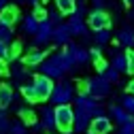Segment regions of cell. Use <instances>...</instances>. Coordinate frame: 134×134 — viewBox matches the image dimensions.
Here are the masks:
<instances>
[{
  "mask_svg": "<svg viewBox=\"0 0 134 134\" xmlns=\"http://www.w3.org/2000/svg\"><path fill=\"white\" fill-rule=\"evenodd\" d=\"M75 96H77L75 94V85L70 81L62 79L60 83L53 85V92H51V96H49V100H51L53 107H58V104H70L75 100Z\"/></svg>",
  "mask_w": 134,
  "mask_h": 134,
  "instance_id": "cell-1",
  "label": "cell"
},
{
  "mask_svg": "<svg viewBox=\"0 0 134 134\" xmlns=\"http://www.w3.org/2000/svg\"><path fill=\"white\" fill-rule=\"evenodd\" d=\"M75 124V109L70 104H58L55 107V128L60 132H70Z\"/></svg>",
  "mask_w": 134,
  "mask_h": 134,
  "instance_id": "cell-2",
  "label": "cell"
},
{
  "mask_svg": "<svg viewBox=\"0 0 134 134\" xmlns=\"http://www.w3.org/2000/svg\"><path fill=\"white\" fill-rule=\"evenodd\" d=\"M111 85L113 83H109L102 75L100 77H90V79H85V90L94 96V98H107L109 94H111Z\"/></svg>",
  "mask_w": 134,
  "mask_h": 134,
  "instance_id": "cell-3",
  "label": "cell"
},
{
  "mask_svg": "<svg viewBox=\"0 0 134 134\" xmlns=\"http://www.w3.org/2000/svg\"><path fill=\"white\" fill-rule=\"evenodd\" d=\"M38 70L47 77H51V79H62L66 75V70L62 68V64H60V55H51V58H45L41 64H38Z\"/></svg>",
  "mask_w": 134,
  "mask_h": 134,
  "instance_id": "cell-4",
  "label": "cell"
},
{
  "mask_svg": "<svg viewBox=\"0 0 134 134\" xmlns=\"http://www.w3.org/2000/svg\"><path fill=\"white\" fill-rule=\"evenodd\" d=\"M87 26L90 30H102V28H111V15L107 13V9H94L87 15Z\"/></svg>",
  "mask_w": 134,
  "mask_h": 134,
  "instance_id": "cell-5",
  "label": "cell"
},
{
  "mask_svg": "<svg viewBox=\"0 0 134 134\" xmlns=\"http://www.w3.org/2000/svg\"><path fill=\"white\" fill-rule=\"evenodd\" d=\"M32 83H34V87L38 92V98L41 100H49V96H51V92H53V85H55L53 79L43 75V72H38L34 79H32Z\"/></svg>",
  "mask_w": 134,
  "mask_h": 134,
  "instance_id": "cell-6",
  "label": "cell"
},
{
  "mask_svg": "<svg viewBox=\"0 0 134 134\" xmlns=\"http://www.w3.org/2000/svg\"><path fill=\"white\" fill-rule=\"evenodd\" d=\"M51 38H53V24L49 21V19H43V21L38 24L36 34H34V45H36V47H43V45H47Z\"/></svg>",
  "mask_w": 134,
  "mask_h": 134,
  "instance_id": "cell-7",
  "label": "cell"
},
{
  "mask_svg": "<svg viewBox=\"0 0 134 134\" xmlns=\"http://www.w3.org/2000/svg\"><path fill=\"white\" fill-rule=\"evenodd\" d=\"M90 124H92L90 111L77 107V109H75V124H72V130H75V132H85V130L90 128Z\"/></svg>",
  "mask_w": 134,
  "mask_h": 134,
  "instance_id": "cell-8",
  "label": "cell"
},
{
  "mask_svg": "<svg viewBox=\"0 0 134 134\" xmlns=\"http://www.w3.org/2000/svg\"><path fill=\"white\" fill-rule=\"evenodd\" d=\"M68 26H70V32H72V36H83V38H90L87 34V24L83 21V17H79V15H70V19H68Z\"/></svg>",
  "mask_w": 134,
  "mask_h": 134,
  "instance_id": "cell-9",
  "label": "cell"
},
{
  "mask_svg": "<svg viewBox=\"0 0 134 134\" xmlns=\"http://www.w3.org/2000/svg\"><path fill=\"white\" fill-rule=\"evenodd\" d=\"M70 36H72V32H70V26L68 24H58L53 26V43L55 45H68L70 43Z\"/></svg>",
  "mask_w": 134,
  "mask_h": 134,
  "instance_id": "cell-10",
  "label": "cell"
},
{
  "mask_svg": "<svg viewBox=\"0 0 134 134\" xmlns=\"http://www.w3.org/2000/svg\"><path fill=\"white\" fill-rule=\"evenodd\" d=\"M111 128H113V121L109 119L104 113H102V115H98V117H94L92 124H90V130L96 132V134H109Z\"/></svg>",
  "mask_w": 134,
  "mask_h": 134,
  "instance_id": "cell-11",
  "label": "cell"
},
{
  "mask_svg": "<svg viewBox=\"0 0 134 134\" xmlns=\"http://www.w3.org/2000/svg\"><path fill=\"white\" fill-rule=\"evenodd\" d=\"M17 19H19V9L15 7V4H7L4 9H0V21L13 26Z\"/></svg>",
  "mask_w": 134,
  "mask_h": 134,
  "instance_id": "cell-12",
  "label": "cell"
},
{
  "mask_svg": "<svg viewBox=\"0 0 134 134\" xmlns=\"http://www.w3.org/2000/svg\"><path fill=\"white\" fill-rule=\"evenodd\" d=\"M41 124L45 130H55V107H45L41 111Z\"/></svg>",
  "mask_w": 134,
  "mask_h": 134,
  "instance_id": "cell-13",
  "label": "cell"
},
{
  "mask_svg": "<svg viewBox=\"0 0 134 134\" xmlns=\"http://www.w3.org/2000/svg\"><path fill=\"white\" fill-rule=\"evenodd\" d=\"M117 43L124 45L126 49L128 47H134V30L130 26H124L119 32H117Z\"/></svg>",
  "mask_w": 134,
  "mask_h": 134,
  "instance_id": "cell-14",
  "label": "cell"
},
{
  "mask_svg": "<svg viewBox=\"0 0 134 134\" xmlns=\"http://www.w3.org/2000/svg\"><path fill=\"white\" fill-rule=\"evenodd\" d=\"M58 55H60V64H62V68H64L66 72H72V70L77 68V60H75L72 51H68V49H64V51H60Z\"/></svg>",
  "mask_w": 134,
  "mask_h": 134,
  "instance_id": "cell-15",
  "label": "cell"
},
{
  "mask_svg": "<svg viewBox=\"0 0 134 134\" xmlns=\"http://www.w3.org/2000/svg\"><path fill=\"white\" fill-rule=\"evenodd\" d=\"M111 115H113V119L119 124V126H121V124H126V121H130L132 117H134V115H132L130 111H126L121 104H113V107H111Z\"/></svg>",
  "mask_w": 134,
  "mask_h": 134,
  "instance_id": "cell-16",
  "label": "cell"
},
{
  "mask_svg": "<svg viewBox=\"0 0 134 134\" xmlns=\"http://www.w3.org/2000/svg\"><path fill=\"white\" fill-rule=\"evenodd\" d=\"M45 58H47V51H43V49H32V51H28V55L24 58V64L26 66H38Z\"/></svg>",
  "mask_w": 134,
  "mask_h": 134,
  "instance_id": "cell-17",
  "label": "cell"
},
{
  "mask_svg": "<svg viewBox=\"0 0 134 134\" xmlns=\"http://www.w3.org/2000/svg\"><path fill=\"white\" fill-rule=\"evenodd\" d=\"M38 19L34 17V15H26V17H24V24H21V30H24V34H30V36H34L36 34V30H38Z\"/></svg>",
  "mask_w": 134,
  "mask_h": 134,
  "instance_id": "cell-18",
  "label": "cell"
},
{
  "mask_svg": "<svg viewBox=\"0 0 134 134\" xmlns=\"http://www.w3.org/2000/svg\"><path fill=\"white\" fill-rule=\"evenodd\" d=\"M13 102V90L7 83H0V109H7Z\"/></svg>",
  "mask_w": 134,
  "mask_h": 134,
  "instance_id": "cell-19",
  "label": "cell"
},
{
  "mask_svg": "<svg viewBox=\"0 0 134 134\" xmlns=\"http://www.w3.org/2000/svg\"><path fill=\"white\" fill-rule=\"evenodd\" d=\"M21 96L28 100V102H41V98H38V92L34 87V83H24L21 85Z\"/></svg>",
  "mask_w": 134,
  "mask_h": 134,
  "instance_id": "cell-20",
  "label": "cell"
},
{
  "mask_svg": "<svg viewBox=\"0 0 134 134\" xmlns=\"http://www.w3.org/2000/svg\"><path fill=\"white\" fill-rule=\"evenodd\" d=\"M55 7L64 13V15H72L77 9V0H55Z\"/></svg>",
  "mask_w": 134,
  "mask_h": 134,
  "instance_id": "cell-21",
  "label": "cell"
},
{
  "mask_svg": "<svg viewBox=\"0 0 134 134\" xmlns=\"http://www.w3.org/2000/svg\"><path fill=\"white\" fill-rule=\"evenodd\" d=\"M113 66H115L119 72H126V75H128V55H126V53H115Z\"/></svg>",
  "mask_w": 134,
  "mask_h": 134,
  "instance_id": "cell-22",
  "label": "cell"
},
{
  "mask_svg": "<svg viewBox=\"0 0 134 134\" xmlns=\"http://www.w3.org/2000/svg\"><path fill=\"white\" fill-rule=\"evenodd\" d=\"M96 45H107L111 41V28H102V30H96V36H94Z\"/></svg>",
  "mask_w": 134,
  "mask_h": 134,
  "instance_id": "cell-23",
  "label": "cell"
},
{
  "mask_svg": "<svg viewBox=\"0 0 134 134\" xmlns=\"http://www.w3.org/2000/svg\"><path fill=\"white\" fill-rule=\"evenodd\" d=\"M0 41H4V43H11L13 41V26L0 21Z\"/></svg>",
  "mask_w": 134,
  "mask_h": 134,
  "instance_id": "cell-24",
  "label": "cell"
},
{
  "mask_svg": "<svg viewBox=\"0 0 134 134\" xmlns=\"http://www.w3.org/2000/svg\"><path fill=\"white\" fill-rule=\"evenodd\" d=\"M62 17H64V13L58 9V7H53V9H49L47 11V19L51 21L53 26H58V24H62Z\"/></svg>",
  "mask_w": 134,
  "mask_h": 134,
  "instance_id": "cell-25",
  "label": "cell"
},
{
  "mask_svg": "<svg viewBox=\"0 0 134 134\" xmlns=\"http://www.w3.org/2000/svg\"><path fill=\"white\" fill-rule=\"evenodd\" d=\"M100 75H102V77H104V79H107L109 83H117V81H119V70H117L113 64L109 66V68H107L104 72H100Z\"/></svg>",
  "mask_w": 134,
  "mask_h": 134,
  "instance_id": "cell-26",
  "label": "cell"
},
{
  "mask_svg": "<svg viewBox=\"0 0 134 134\" xmlns=\"http://www.w3.org/2000/svg\"><path fill=\"white\" fill-rule=\"evenodd\" d=\"M0 62H11V47L4 41H0Z\"/></svg>",
  "mask_w": 134,
  "mask_h": 134,
  "instance_id": "cell-27",
  "label": "cell"
},
{
  "mask_svg": "<svg viewBox=\"0 0 134 134\" xmlns=\"http://www.w3.org/2000/svg\"><path fill=\"white\" fill-rule=\"evenodd\" d=\"M121 107L134 115V96H132V94H128V92H126V96L121 98Z\"/></svg>",
  "mask_w": 134,
  "mask_h": 134,
  "instance_id": "cell-28",
  "label": "cell"
},
{
  "mask_svg": "<svg viewBox=\"0 0 134 134\" xmlns=\"http://www.w3.org/2000/svg\"><path fill=\"white\" fill-rule=\"evenodd\" d=\"M26 75H28V66L26 64H15L13 66V77L15 79H24Z\"/></svg>",
  "mask_w": 134,
  "mask_h": 134,
  "instance_id": "cell-29",
  "label": "cell"
},
{
  "mask_svg": "<svg viewBox=\"0 0 134 134\" xmlns=\"http://www.w3.org/2000/svg\"><path fill=\"white\" fill-rule=\"evenodd\" d=\"M0 132H11V124H9V119H7L4 109H0Z\"/></svg>",
  "mask_w": 134,
  "mask_h": 134,
  "instance_id": "cell-30",
  "label": "cell"
},
{
  "mask_svg": "<svg viewBox=\"0 0 134 134\" xmlns=\"http://www.w3.org/2000/svg\"><path fill=\"white\" fill-rule=\"evenodd\" d=\"M126 55H128V75L134 77V49H126Z\"/></svg>",
  "mask_w": 134,
  "mask_h": 134,
  "instance_id": "cell-31",
  "label": "cell"
},
{
  "mask_svg": "<svg viewBox=\"0 0 134 134\" xmlns=\"http://www.w3.org/2000/svg\"><path fill=\"white\" fill-rule=\"evenodd\" d=\"M17 113L21 115V119H24L26 124H34V113H32L30 109H19Z\"/></svg>",
  "mask_w": 134,
  "mask_h": 134,
  "instance_id": "cell-32",
  "label": "cell"
},
{
  "mask_svg": "<svg viewBox=\"0 0 134 134\" xmlns=\"http://www.w3.org/2000/svg\"><path fill=\"white\" fill-rule=\"evenodd\" d=\"M119 134H134V117L130 121H126V124L119 126Z\"/></svg>",
  "mask_w": 134,
  "mask_h": 134,
  "instance_id": "cell-33",
  "label": "cell"
},
{
  "mask_svg": "<svg viewBox=\"0 0 134 134\" xmlns=\"http://www.w3.org/2000/svg\"><path fill=\"white\" fill-rule=\"evenodd\" d=\"M32 15H34L38 21H43V19H47V9H43L41 4H36V7H34V11H32Z\"/></svg>",
  "mask_w": 134,
  "mask_h": 134,
  "instance_id": "cell-34",
  "label": "cell"
},
{
  "mask_svg": "<svg viewBox=\"0 0 134 134\" xmlns=\"http://www.w3.org/2000/svg\"><path fill=\"white\" fill-rule=\"evenodd\" d=\"M11 134H28V130L21 121H17V124H11Z\"/></svg>",
  "mask_w": 134,
  "mask_h": 134,
  "instance_id": "cell-35",
  "label": "cell"
},
{
  "mask_svg": "<svg viewBox=\"0 0 134 134\" xmlns=\"http://www.w3.org/2000/svg\"><path fill=\"white\" fill-rule=\"evenodd\" d=\"M100 58H102V49H100V47H92L90 49V60L92 62H98Z\"/></svg>",
  "mask_w": 134,
  "mask_h": 134,
  "instance_id": "cell-36",
  "label": "cell"
},
{
  "mask_svg": "<svg viewBox=\"0 0 134 134\" xmlns=\"http://www.w3.org/2000/svg\"><path fill=\"white\" fill-rule=\"evenodd\" d=\"M85 13H87V7H85V2H83V0H79V2H77V9H75V15L83 17Z\"/></svg>",
  "mask_w": 134,
  "mask_h": 134,
  "instance_id": "cell-37",
  "label": "cell"
},
{
  "mask_svg": "<svg viewBox=\"0 0 134 134\" xmlns=\"http://www.w3.org/2000/svg\"><path fill=\"white\" fill-rule=\"evenodd\" d=\"M94 64H96V68H98V72H104V70L109 68V66H111V64H109V62H107L104 58H100V60H98V62H94Z\"/></svg>",
  "mask_w": 134,
  "mask_h": 134,
  "instance_id": "cell-38",
  "label": "cell"
},
{
  "mask_svg": "<svg viewBox=\"0 0 134 134\" xmlns=\"http://www.w3.org/2000/svg\"><path fill=\"white\" fill-rule=\"evenodd\" d=\"M19 51H21V43H13V45H11V60L17 58Z\"/></svg>",
  "mask_w": 134,
  "mask_h": 134,
  "instance_id": "cell-39",
  "label": "cell"
},
{
  "mask_svg": "<svg viewBox=\"0 0 134 134\" xmlns=\"http://www.w3.org/2000/svg\"><path fill=\"white\" fill-rule=\"evenodd\" d=\"M94 9H107L109 7V0H92Z\"/></svg>",
  "mask_w": 134,
  "mask_h": 134,
  "instance_id": "cell-40",
  "label": "cell"
},
{
  "mask_svg": "<svg viewBox=\"0 0 134 134\" xmlns=\"http://www.w3.org/2000/svg\"><path fill=\"white\" fill-rule=\"evenodd\" d=\"M126 92L134 96V79H132V81H128V85H126Z\"/></svg>",
  "mask_w": 134,
  "mask_h": 134,
  "instance_id": "cell-41",
  "label": "cell"
},
{
  "mask_svg": "<svg viewBox=\"0 0 134 134\" xmlns=\"http://www.w3.org/2000/svg\"><path fill=\"white\" fill-rule=\"evenodd\" d=\"M28 2H30L32 7H36V4H41V2H43V0H28Z\"/></svg>",
  "mask_w": 134,
  "mask_h": 134,
  "instance_id": "cell-42",
  "label": "cell"
},
{
  "mask_svg": "<svg viewBox=\"0 0 134 134\" xmlns=\"http://www.w3.org/2000/svg\"><path fill=\"white\" fill-rule=\"evenodd\" d=\"M7 4H9V0H0V9H4Z\"/></svg>",
  "mask_w": 134,
  "mask_h": 134,
  "instance_id": "cell-43",
  "label": "cell"
},
{
  "mask_svg": "<svg viewBox=\"0 0 134 134\" xmlns=\"http://www.w3.org/2000/svg\"><path fill=\"white\" fill-rule=\"evenodd\" d=\"M121 2H124V4H130V7H132V2H134V0H121Z\"/></svg>",
  "mask_w": 134,
  "mask_h": 134,
  "instance_id": "cell-44",
  "label": "cell"
},
{
  "mask_svg": "<svg viewBox=\"0 0 134 134\" xmlns=\"http://www.w3.org/2000/svg\"><path fill=\"white\" fill-rule=\"evenodd\" d=\"M85 134H96V132H92V130H90V132H85Z\"/></svg>",
  "mask_w": 134,
  "mask_h": 134,
  "instance_id": "cell-45",
  "label": "cell"
},
{
  "mask_svg": "<svg viewBox=\"0 0 134 134\" xmlns=\"http://www.w3.org/2000/svg\"><path fill=\"white\" fill-rule=\"evenodd\" d=\"M132 13H134V2H132Z\"/></svg>",
  "mask_w": 134,
  "mask_h": 134,
  "instance_id": "cell-46",
  "label": "cell"
},
{
  "mask_svg": "<svg viewBox=\"0 0 134 134\" xmlns=\"http://www.w3.org/2000/svg\"><path fill=\"white\" fill-rule=\"evenodd\" d=\"M43 2H47V0H43Z\"/></svg>",
  "mask_w": 134,
  "mask_h": 134,
  "instance_id": "cell-47",
  "label": "cell"
},
{
  "mask_svg": "<svg viewBox=\"0 0 134 134\" xmlns=\"http://www.w3.org/2000/svg\"><path fill=\"white\" fill-rule=\"evenodd\" d=\"M66 134H70V132H66Z\"/></svg>",
  "mask_w": 134,
  "mask_h": 134,
  "instance_id": "cell-48",
  "label": "cell"
}]
</instances>
